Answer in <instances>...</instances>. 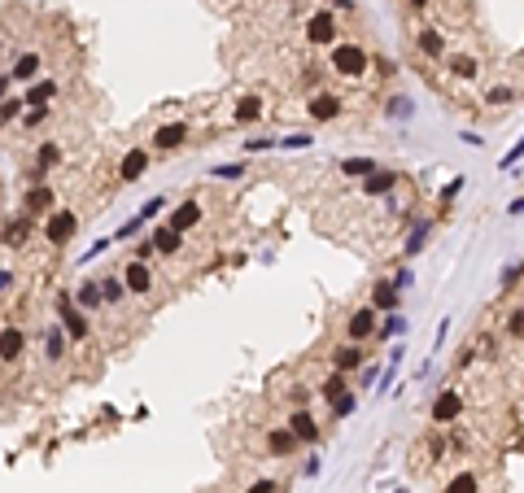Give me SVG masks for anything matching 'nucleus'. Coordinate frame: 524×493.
Listing matches in <instances>:
<instances>
[{"instance_id":"nucleus-27","label":"nucleus","mask_w":524,"mask_h":493,"mask_svg":"<svg viewBox=\"0 0 524 493\" xmlns=\"http://www.w3.org/2000/svg\"><path fill=\"white\" fill-rule=\"evenodd\" d=\"M66 341H70V336H66V327H48V332H44L48 358H61V354H66Z\"/></svg>"},{"instance_id":"nucleus-9","label":"nucleus","mask_w":524,"mask_h":493,"mask_svg":"<svg viewBox=\"0 0 524 493\" xmlns=\"http://www.w3.org/2000/svg\"><path fill=\"white\" fill-rule=\"evenodd\" d=\"M288 432L302 441V446H315L319 441V423H315V415H310V410H298V415L288 419Z\"/></svg>"},{"instance_id":"nucleus-25","label":"nucleus","mask_w":524,"mask_h":493,"mask_svg":"<svg viewBox=\"0 0 524 493\" xmlns=\"http://www.w3.org/2000/svg\"><path fill=\"white\" fill-rule=\"evenodd\" d=\"M57 162H61V149H57V144H53V140L40 144V153H36V171H40V175H48V171L57 166Z\"/></svg>"},{"instance_id":"nucleus-40","label":"nucleus","mask_w":524,"mask_h":493,"mask_svg":"<svg viewBox=\"0 0 524 493\" xmlns=\"http://www.w3.org/2000/svg\"><path fill=\"white\" fill-rule=\"evenodd\" d=\"M398 332H406V319L402 315H389L385 327H380V336H398Z\"/></svg>"},{"instance_id":"nucleus-33","label":"nucleus","mask_w":524,"mask_h":493,"mask_svg":"<svg viewBox=\"0 0 524 493\" xmlns=\"http://www.w3.org/2000/svg\"><path fill=\"white\" fill-rule=\"evenodd\" d=\"M516 101V92L507 88V84H498V88H489V96H485V105H511Z\"/></svg>"},{"instance_id":"nucleus-52","label":"nucleus","mask_w":524,"mask_h":493,"mask_svg":"<svg viewBox=\"0 0 524 493\" xmlns=\"http://www.w3.org/2000/svg\"><path fill=\"white\" fill-rule=\"evenodd\" d=\"M507 214H524V196H520V201H511V205H507Z\"/></svg>"},{"instance_id":"nucleus-31","label":"nucleus","mask_w":524,"mask_h":493,"mask_svg":"<svg viewBox=\"0 0 524 493\" xmlns=\"http://www.w3.org/2000/svg\"><path fill=\"white\" fill-rule=\"evenodd\" d=\"M477 489H481V485H477V476H472V471H458L446 493H477Z\"/></svg>"},{"instance_id":"nucleus-46","label":"nucleus","mask_w":524,"mask_h":493,"mask_svg":"<svg viewBox=\"0 0 524 493\" xmlns=\"http://www.w3.org/2000/svg\"><path fill=\"white\" fill-rule=\"evenodd\" d=\"M153 253H157V249H153V240H140V244H136V262H149Z\"/></svg>"},{"instance_id":"nucleus-32","label":"nucleus","mask_w":524,"mask_h":493,"mask_svg":"<svg viewBox=\"0 0 524 493\" xmlns=\"http://www.w3.org/2000/svg\"><path fill=\"white\" fill-rule=\"evenodd\" d=\"M101 297H105V302H123V275L101 279Z\"/></svg>"},{"instance_id":"nucleus-37","label":"nucleus","mask_w":524,"mask_h":493,"mask_svg":"<svg viewBox=\"0 0 524 493\" xmlns=\"http://www.w3.org/2000/svg\"><path fill=\"white\" fill-rule=\"evenodd\" d=\"M350 410H354V393L346 389V393H341V398L332 402V415H337V419H346V415H350Z\"/></svg>"},{"instance_id":"nucleus-24","label":"nucleus","mask_w":524,"mask_h":493,"mask_svg":"<svg viewBox=\"0 0 524 493\" xmlns=\"http://www.w3.org/2000/svg\"><path fill=\"white\" fill-rule=\"evenodd\" d=\"M429 232H433V223H429V219L411 227V236H406V253H411V258L424 253V244H429Z\"/></svg>"},{"instance_id":"nucleus-7","label":"nucleus","mask_w":524,"mask_h":493,"mask_svg":"<svg viewBox=\"0 0 524 493\" xmlns=\"http://www.w3.org/2000/svg\"><path fill=\"white\" fill-rule=\"evenodd\" d=\"M22 210H26V214H44V210H57L53 188H48V184H31L26 196H22Z\"/></svg>"},{"instance_id":"nucleus-6","label":"nucleus","mask_w":524,"mask_h":493,"mask_svg":"<svg viewBox=\"0 0 524 493\" xmlns=\"http://www.w3.org/2000/svg\"><path fill=\"white\" fill-rule=\"evenodd\" d=\"M184 140H188V123H167V127L153 131V149H157V153H171V149H179Z\"/></svg>"},{"instance_id":"nucleus-19","label":"nucleus","mask_w":524,"mask_h":493,"mask_svg":"<svg viewBox=\"0 0 524 493\" xmlns=\"http://www.w3.org/2000/svg\"><path fill=\"white\" fill-rule=\"evenodd\" d=\"M101 302H105V297H101V284H96V279H84V288L75 292V306H79V310H88V315H92V310L101 306Z\"/></svg>"},{"instance_id":"nucleus-28","label":"nucleus","mask_w":524,"mask_h":493,"mask_svg":"<svg viewBox=\"0 0 524 493\" xmlns=\"http://www.w3.org/2000/svg\"><path fill=\"white\" fill-rule=\"evenodd\" d=\"M258 118H262V101L258 96H245L236 105V123H258Z\"/></svg>"},{"instance_id":"nucleus-30","label":"nucleus","mask_w":524,"mask_h":493,"mask_svg":"<svg viewBox=\"0 0 524 493\" xmlns=\"http://www.w3.org/2000/svg\"><path fill=\"white\" fill-rule=\"evenodd\" d=\"M319 393H323V398H328V402H337V398H341V393H346V371H332V375H328V384H323Z\"/></svg>"},{"instance_id":"nucleus-38","label":"nucleus","mask_w":524,"mask_h":493,"mask_svg":"<svg viewBox=\"0 0 524 493\" xmlns=\"http://www.w3.org/2000/svg\"><path fill=\"white\" fill-rule=\"evenodd\" d=\"M520 157H524V136H520V140L511 144V149H507V153H502V162H498V166L507 171V166H516V162H520Z\"/></svg>"},{"instance_id":"nucleus-18","label":"nucleus","mask_w":524,"mask_h":493,"mask_svg":"<svg viewBox=\"0 0 524 493\" xmlns=\"http://www.w3.org/2000/svg\"><path fill=\"white\" fill-rule=\"evenodd\" d=\"M196 223H201V205H196V201H184V205H179L175 214H171V227H175L179 236H184L188 227H196Z\"/></svg>"},{"instance_id":"nucleus-13","label":"nucleus","mask_w":524,"mask_h":493,"mask_svg":"<svg viewBox=\"0 0 524 493\" xmlns=\"http://www.w3.org/2000/svg\"><path fill=\"white\" fill-rule=\"evenodd\" d=\"M298 446H302V441L293 437L288 428H275V432H267V450H271V458H288V454H298Z\"/></svg>"},{"instance_id":"nucleus-21","label":"nucleus","mask_w":524,"mask_h":493,"mask_svg":"<svg viewBox=\"0 0 524 493\" xmlns=\"http://www.w3.org/2000/svg\"><path fill=\"white\" fill-rule=\"evenodd\" d=\"M149 240H153V249H157V253H175V249H179V232H175L171 223H167V227H157Z\"/></svg>"},{"instance_id":"nucleus-5","label":"nucleus","mask_w":524,"mask_h":493,"mask_svg":"<svg viewBox=\"0 0 524 493\" xmlns=\"http://www.w3.org/2000/svg\"><path fill=\"white\" fill-rule=\"evenodd\" d=\"M79 232V219L70 214V210H53V214H48V227H44V236L53 240V244H66Z\"/></svg>"},{"instance_id":"nucleus-34","label":"nucleus","mask_w":524,"mask_h":493,"mask_svg":"<svg viewBox=\"0 0 524 493\" xmlns=\"http://www.w3.org/2000/svg\"><path fill=\"white\" fill-rule=\"evenodd\" d=\"M157 210H167V201H162V196H149V201L140 205V214H136V219H140V223H149V219H157Z\"/></svg>"},{"instance_id":"nucleus-26","label":"nucleus","mask_w":524,"mask_h":493,"mask_svg":"<svg viewBox=\"0 0 524 493\" xmlns=\"http://www.w3.org/2000/svg\"><path fill=\"white\" fill-rule=\"evenodd\" d=\"M371 171H376L371 157H346V162H341V175H350V179H367Z\"/></svg>"},{"instance_id":"nucleus-1","label":"nucleus","mask_w":524,"mask_h":493,"mask_svg":"<svg viewBox=\"0 0 524 493\" xmlns=\"http://www.w3.org/2000/svg\"><path fill=\"white\" fill-rule=\"evenodd\" d=\"M332 70L346 79H358L367 70V48L363 44H332Z\"/></svg>"},{"instance_id":"nucleus-39","label":"nucleus","mask_w":524,"mask_h":493,"mask_svg":"<svg viewBox=\"0 0 524 493\" xmlns=\"http://www.w3.org/2000/svg\"><path fill=\"white\" fill-rule=\"evenodd\" d=\"M275 144H280V149H310V144H315V140H310V136H302V131H298V136H284V140H275Z\"/></svg>"},{"instance_id":"nucleus-44","label":"nucleus","mask_w":524,"mask_h":493,"mask_svg":"<svg viewBox=\"0 0 524 493\" xmlns=\"http://www.w3.org/2000/svg\"><path fill=\"white\" fill-rule=\"evenodd\" d=\"M507 332H511V336H524V310H516V315L507 319Z\"/></svg>"},{"instance_id":"nucleus-8","label":"nucleus","mask_w":524,"mask_h":493,"mask_svg":"<svg viewBox=\"0 0 524 493\" xmlns=\"http://www.w3.org/2000/svg\"><path fill=\"white\" fill-rule=\"evenodd\" d=\"M458 415H463V398H458L454 389L437 393V402H433V419H437V423H454Z\"/></svg>"},{"instance_id":"nucleus-50","label":"nucleus","mask_w":524,"mask_h":493,"mask_svg":"<svg viewBox=\"0 0 524 493\" xmlns=\"http://www.w3.org/2000/svg\"><path fill=\"white\" fill-rule=\"evenodd\" d=\"M249 493H275V485H271V480H258V485H254Z\"/></svg>"},{"instance_id":"nucleus-15","label":"nucleus","mask_w":524,"mask_h":493,"mask_svg":"<svg viewBox=\"0 0 524 493\" xmlns=\"http://www.w3.org/2000/svg\"><path fill=\"white\" fill-rule=\"evenodd\" d=\"M144 171H149V153H144V149H131V153L123 157V184L144 179Z\"/></svg>"},{"instance_id":"nucleus-29","label":"nucleus","mask_w":524,"mask_h":493,"mask_svg":"<svg viewBox=\"0 0 524 493\" xmlns=\"http://www.w3.org/2000/svg\"><path fill=\"white\" fill-rule=\"evenodd\" d=\"M450 75H454V79H477L481 65H477V57H454V61H450Z\"/></svg>"},{"instance_id":"nucleus-17","label":"nucleus","mask_w":524,"mask_h":493,"mask_svg":"<svg viewBox=\"0 0 524 493\" xmlns=\"http://www.w3.org/2000/svg\"><path fill=\"white\" fill-rule=\"evenodd\" d=\"M371 306L393 315V310H398V284H393V279H380V284L371 288Z\"/></svg>"},{"instance_id":"nucleus-3","label":"nucleus","mask_w":524,"mask_h":493,"mask_svg":"<svg viewBox=\"0 0 524 493\" xmlns=\"http://www.w3.org/2000/svg\"><path fill=\"white\" fill-rule=\"evenodd\" d=\"M376 315H380V310H376V306H363V310H354V315H350V323H346L350 341H358V345H363V341H371V336H376V327H380V323H376Z\"/></svg>"},{"instance_id":"nucleus-20","label":"nucleus","mask_w":524,"mask_h":493,"mask_svg":"<svg viewBox=\"0 0 524 493\" xmlns=\"http://www.w3.org/2000/svg\"><path fill=\"white\" fill-rule=\"evenodd\" d=\"M36 75H40V57L36 53H22L18 61H13V70H9V79H18V84H31Z\"/></svg>"},{"instance_id":"nucleus-35","label":"nucleus","mask_w":524,"mask_h":493,"mask_svg":"<svg viewBox=\"0 0 524 493\" xmlns=\"http://www.w3.org/2000/svg\"><path fill=\"white\" fill-rule=\"evenodd\" d=\"M22 240H26V219H22V223H9V227H5V244H13V249H18Z\"/></svg>"},{"instance_id":"nucleus-16","label":"nucleus","mask_w":524,"mask_h":493,"mask_svg":"<svg viewBox=\"0 0 524 493\" xmlns=\"http://www.w3.org/2000/svg\"><path fill=\"white\" fill-rule=\"evenodd\" d=\"M393 184H398V175L376 166V171H371V175L363 179V192H367V196H385V192H393Z\"/></svg>"},{"instance_id":"nucleus-12","label":"nucleus","mask_w":524,"mask_h":493,"mask_svg":"<svg viewBox=\"0 0 524 493\" xmlns=\"http://www.w3.org/2000/svg\"><path fill=\"white\" fill-rule=\"evenodd\" d=\"M123 284H127L131 292H149V288H153L149 262H127V271H123Z\"/></svg>"},{"instance_id":"nucleus-23","label":"nucleus","mask_w":524,"mask_h":493,"mask_svg":"<svg viewBox=\"0 0 524 493\" xmlns=\"http://www.w3.org/2000/svg\"><path fill=\"white\" fill-rule=\"evenodd\" d=\"M53 96H57V84L53 79H40V84H31V92L22 96V101L26 105H44V101H53Z\"/></svg>"},{"instance_id":"nucleus-42","label":"nucleus","mask_w":524,"mask_h":493,"mask_svg":"<svg viewBox=\"0 0 524 493\" xmlns=\"http://www.w3.org/2000/svg\"><path fill=\"white\" fill-rule=\"evenodd\" d=\"M26 101H0V123H9V118H18V109H22Z\"/></svg>"},{"instance_id":"nucleus-54","label":"nucleus","mask_w":524,"mask_h":493,"mask_svg":"<svg viewBox=\"0 0 524 493\" xmlns=\"http://www.w3.org/2000/svg\"><path fill=\"white\" fill-rule=\"evenodd\" d=\"M411 5H415V9H424V5H429V0H411Z\"/></svg>"},{"instance_id":"nucleus-43","label":"nucleus","mask_w":524,"mask_h":493,"mask_svg":"<svg viewBox=\"0 0 524 493\" xmlns=\"http://www.w3.org/2000/svg\"><path fill=\"white\" fill-rule=\"evenodd\" d=\"M44 118H48V105H31L26 109V127H40Z\"/></svg>"},{"instance_id":"nucleus-47","label":"nucleus","mask_w":524,"mask_h":493,"mask_svg":"<svg viewBox=\"0 0 524 493\" xmlns=\"http://www.w3.org/2000/svg\"><path fill=\"white\" fill-rule=\"evenodd\" d=\"M393 284H398V292H402V288H411V284H415V275H411V271H406V267H402L398 275H393Z\"/></svg>"},{"instance_id":"nucleus-10","label":"nucleus","mask_w":524,"mask_h":493,"mask_svg":"<svg viewBox=\"0 0 524 493\" xmlns=\"http://www.w3.org/2000/svg\"><path fill=\"white\" fill-rule=\"evenodd\" d=\"M363 363H367V350H363V345H358V341L341 345V350L332 354V367H337V371H358Z\"/></svg>"},{"instance_id":"nucleus-2","label":"nucleus","mask_w":524,"mask_h":493,"mask_svg":"<svg viewBox=\"0 0 524 493\" xmlns=\"http://www.w3.org/2000/svg\"><path fill=\"white\" fill-rule=\"evenodd\" d=\"M57 310H61V327H66V336L70 341H88V310H79L70 297H57Z\"/></svg>"},{"instance_id":"nucleus-53","label":"nucleus","mask_w":524,"mask_h":493,"mask_svg":"<svg viewBox=\"0 0 524 493\" xmlns=\"http://www.w3.org/2000/svg\"><path fill=\"white\" fill-rule=\"evenodd\" d=\"M5 92H9V79H0V101H5Z\"/></svg>"},{"instance_id":"nucleus-22","label":"nucleus","mask_w":524,"mask_h":493,"mask_svg":"<svg viewBox=\"0 0 524 493\" xmlns=\"http://www.w3.org/2000/svg\"><path fill=\"white\" fill-rule=\"evenodd\" d=\"M419 53H424V57H441V53H446V36H437L433 26L419 31Z\"/></svg>"},{"instance_id":"nucleus-49","label":"nucleus","mask_w":524,"mask_h":493,"mask_svg":"<svg viewBox=\"0 0 524 493\" xmlns=\"http://www.w3.org/2000/svg\"><path fill=\"white\" fill-rule=\"evenodd\" d=\"M271 144H275V140H245V149H249V153H262V149H271Z\"/></svg>"},{"instance_id":"nucleus-14","label":"nucleus","mask_w":524,"mask_h":493,"mask_svg":"<svg viewBox=\"0 0 524 493\" xmlns=\"http://www.w3.org/2000/svg\"><path fill=\"white\" fill-rule=\"evenodd\" d=\"M22 350H26V336L18 327H0V358L13 363V358H22Z\"/></svg>"},{"instance_id":"nucleus-45","label":"nucleus","mask_w":524,"mask_h":493,"mask_svg":"<svg viewBox=\"0 0 524 493\" xmlns=\"http://www.w3.org/2000/svg\"><path fill=\"white\" fill-rule=\"evenodd\" d=\"M520 275H524V262H516V267H507V271H502V284H507V288H511V284H516V279H520Z\"/></svg>"},{"instance_id":"nucleus-11","label":"nucleus","mask_w":524,"mask_h":493,"mask_svg":"<svg viewBox=\"0 0 524 493\" xmlns=\"http://www.w3.org/2000/svg\"><path fill=\"white\" fill-rule=\"evenodd\" d=\"M306 109H310V118H315V123H332L337 114H341V96H332V92H319V96H315V101H310Z\"/></svg>"},{"instance_id":"nucleus-36","label":"nucleus","mask_w":524,"mask_h":493,"mask_svg":"<svg viewBox=\"0 0 524 493\" xmlns=\"http://www.w3.org/2000/svg\"><path fill=\"white\" fill-rule=\"evenodd\" d=\"M389 114H393V118H411V114H415V105L406 101V96H393V101H389Z\"/></svg>"},{"instance_id":"nucleus-4","label":"nucleus","mask_w":524,"mask_h":493,"mask_svg":"<svg viewBox=\"0 0 524 493\" xmlns=\"http://www.w3.org/2000/svg\"><path fill=\"white\" fill-rule=\"evenodd\" d=\"M306 40H310V44H332V40H337V18H332V9L310 13V22H306Z\"/></svg>"},{"instance_id":"nucleus-41","label":"nucleus","mask_w":524,"mask_h":493,"mask_svg":"<svg viewBox=\"0 0 524 493\" xmlns=\"http://www.w3.org/2000/svg\"><path fill=\"white\" fill-rule=\"evenodd\" d=\"M245 175V166L240 162H227V166H215V179H240Z\"/></svg>"},{"instance_id":"nucleus-51","label":"nucleus","mask_w":524,"mask_h":493,"mask_svg":"<svg viewBox=\"0 0 524 493\" xmlns=\"http://www.w3.org/2000/svg\"><path fill=\"white\" fill-rule=\"evenodd\" d=\"M9 284H13V271H0V292H5Z\"/></svg>"},{"instance_id":"nucleus-48","label":"nucleus","mask_w":524,"mask_h":493,"mask_svg":"<svg viewBox=\"0 0 524 493\" xmlns=\"http://www.w3.org/2000/svg\"><path fill=\"white\" fill-rule=\"evenodd\" d=\"M136 232H140V219H131V223H123V227H118V240H127V236H136Z\"/></svg>"}]
</instances>
